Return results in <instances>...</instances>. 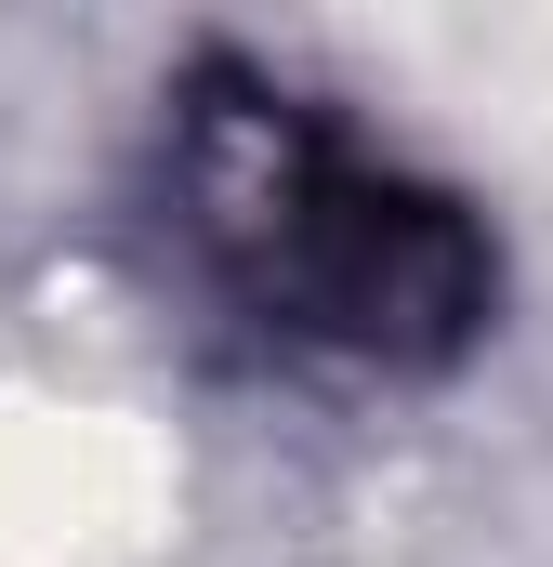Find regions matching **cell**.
<instances>
[{
  "mask_svg": "<svg viewBox=\"0 0 553 567\" xmlns=\"http://www.w3.org/2000/svg\"><path fill=\"white\" fill-rule=\"evenodd\" d=\"M238 212H264V290L303 330L369 343V357L461 343V317L488 290L448 198H421V185H396V172H369L316 133H264V172H251Z\"/></svg>",
  "mask_w": 553,
  "mask_h": 567,
  "instance_id": "1",
  "label": "cell"
}]
</instances>
